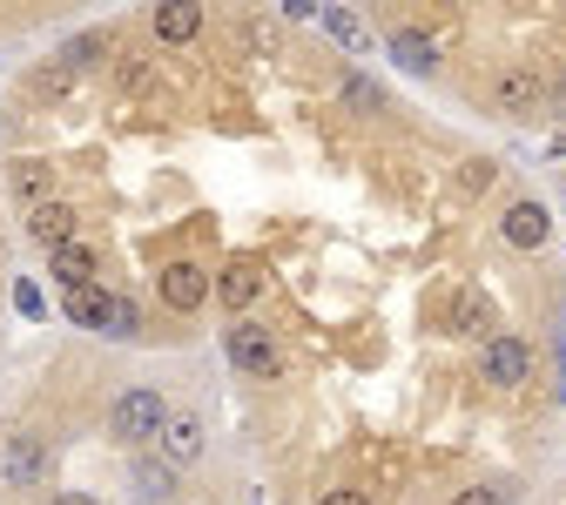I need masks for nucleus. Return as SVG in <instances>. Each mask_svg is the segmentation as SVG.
<instances>
[{
  "mask_svg": "<svg viewBox=\"0 0 566 505\" xmlns=\"http://www.w3.org/2000/svg\"><path fill=\"white\" fill-rule=\"evenodd\" d=\"M108 291H95V283H88V291H75V297H67L61 311H67V324H82V330H108Z\"/></svg>",
  "mask_w": 566,
  "mask_h": 505,
  "instance_id": "12",
  "label": "nucleus"
},
{
  "mask_svg": "<svg viewBox=\"0 0 566 505\" xmlns=\"http://www.w3.org/2000/svg\"><path fill=\"white\" fill-rule=\"evenodd\" d=\"M156 297H163L169 311H182V317L202 311V304H209V270H202V263H169V270L156 276Z\"/></svg>",
  "mask_w": 566,
  "mask_h": 505,
  "instance_id": "4",
  "label": "nucleus"
},
{
  "mask_svg": "<svg viewBox=\"0 0 566 505\" xmlns=\"http://www.w3.org/2000/svg\"><path fill=\"white\" fill-rule=\"evenodd\" d=\"M452 324L472 330V337H485V330H492V304H485V297H465V304L452 311Z\"/></svg>",
  "mask_w": 566,
  "mask_h": 505,
  "instance_id": "16",
  "label": "nucleus"
},
{
  "mask_svg": "<svg viewBox=\"0 0 566 505\" xmlns=\"http://www.w3.org/2000/svg\"><path fill=\"white\" fill-rule=\"evenodd\" d=\"M553 102H559V115H566V88H559V95H553Z\"/></svg>",
  "mask_w": 566,
  "mask_h": 505,
  "instance_id": "25",
  "label": "nucleus"
},
{
  "mask_svg": "<svg viewBox=\"0 0 566 505\" xmlns=\"http://www.w3.org/2000/svg\"><path fill=\"white\" fill-rule=\"evenodd\" d=\"M54 505H102V498H88V492H54Z\"/></svg>",
  "mask_w": 566,
  "mask_h": 505,
  "instance_id": "23",
  "label": "nucleus"
},
{
  "mask_svg": "<svg viewBox=\"0 0 566 505\" xmlns=\"http://www.w3.org/2000/svg\"><path fill=\"white\" fill-rule=\"evenodd\" d=\"M324 505H365V492H331Z\"/></svg>",
  "mask_w": 566,
  "mask_h": 505,
  "instance_id": "24",
  "label": "nucleus"
},
{
  "mask_svg": "<svg viewBox=\"0 0 566 505\" xmlns=\"http://www.w3.org/2000/svg\"><path fill=\"white\" fill-rule=\"evenodd\" d=\"M149 21H156V34H163L169 48H182V41H196V28H202V8H189V0H163V8H156Z\"/></svg>",
  "mask_w": 566,
  "mask_h": 505,
  "instance_id": "9",
  "label": "nucleus"
},
{
  "mask_svg": "<svg viewBox=\"0 0 566 505\" xmlns=\"http://www.w3.org/2000/svg\"><path fill=\"white\" fill-rule=\"evenodd\" d=\"M108 337H135V297H115L108 304Z\"/></svg>",
  "mask_w": 566,
  "mask_h": 505,
  "instance_id": "18",
  "label": "nucleus"
},
{
  "mask_svg": "<svg viewBox=\"0 0 566 505\" xmlns=\"http://www.w3.org/2000/svg\"><path fill=\"white\" fill-rule=\"evenodd\" d=\"M391 61H398V67H411V75H432V67H439L432 41H424L418 28H411V34H391Z\"/></svg>",
  "mask_w": 566,
  "mask_h": 505,
  "instance_id": "14",
  "label": "nucleus"
},
{
  "mask_svg": "<svg viewBox=\"0 0 566 505\" xmlns=\"http://www.w3.org/2000/svg\"><path fill=\"white\" fill-rule=\"evenodd\" d=\"M14 304H21L28 317H41V291H34V283H14Z\"/></svg>",
  "mask_w": 566,
  "mask_h": 505,
  "instance_id": "21",
  "label": "nucleus"
},
{
  "mask_svg": "<svg viewBox=\"0 0 566 505\" xmlns=\"http://www.w3.org/2000/svg\"><path fill=\"white\" fill-rule=\"evenodd\" d=\"M452 505H506V485H465Z\"/></svg>",
  "mask_w": 566,
  "mask_h": 505,
  "instance_id": "19",
  "label": "nucleus"
},
{
  "mask_svg": "<svg viewBox=\"0 0 566 505\" xmlns=\"http://www.w3.org/2000/svg\"><path fill=\"white\" fill-rule=\"evenodd\" d=\"M223 350H230V365L237 371H250V378H276L283 371V350H276V337L263 330V324H230V337H223Z\"/></svg>",
  "mask_w": 566,
  "mask_h": 505,
  "instance_id": "2",
  "label": "nucleus"
},
{
  "mask_svg": "<svg viewBox=\"0 0 566 505\" xmlns=\"http://www.w3.org/2000/svg\"><path fill=\"white\" fill-rule=\"evenodd\" d=\"M41 472H48L41 439H8V485H34Z\"/></svg>",
  "mask_w": 566,
  "mask_h": 505,
  "instance_id": "11",
  "label": "nucleus"
},
{
  "mask_svg": "<svg viewBox=\"0 0 566 505\" xmlns=\"http://www.w3.org/2000/svg\"><path fill=\"white\" fill-rule=\"evenodd\" d=\"M500 108H513V115L539 108V82H533V75H506V82H500Z\"/></svg>",
  "mask_w": 566,
  "mask_h": 505,
  "instance_id": "15",
  "label": "nucleus"
},
{
  "mask_svg": "<svg viewBox=\"0 0 566 505\" xmlns=\"http://www.w3.org/2000/svg\"><path fill=\"white\" fill-rule=\"evenodd\" d=\"M546 230H553V223H546V209H539V202H513V209L500 215V236H506L513 250H539Z\"/></svg>",
  "mask_w": 566,
  "mask_h": 505,
  "instance_id": "8",
  "label": "nucleus"
},
{
  "mask_svg": "<svg viewBox=\"0 0 566 505\" xmlns=\"http://www.w3.org/2000/svg\"><path fill=\"white\" fill-rule=\"evenodd\" d=\"M479 371L500 385V391H520V385L533 378V344H526V337H485Z\"/></svg>",
  "mask_w": 566,
  "mask_h": 505,
  "instance_id": "3",
  "label": "nucleus"
},
{
  "mask_svg": "<svg viewBox=\"0 0 566 505\" xmlns=\"http://www.w3.org/2000/svg\"><path fill=\"white\" fill-rule=\"evenodd\" d=\"M344 95H350V102H365V108H378V88H371L365 75H350V88H344Z\"/></svg>",
  "mask_w": 566,
  "mask_h": 505,
  "instance_id": "20",
  "label": "nucleus"
},
{
  "mask_svg": "<svg viewBox=\"0 0 566 505\" xmlns=\"http://www.w3.org/2000/svg\"><path fill=\"white\" fill-rule=\"evenodd\" d=\"M324 21H331V34H337V41H358V21H350V14H324Z\"/></svg>",
  "mask_w": 566,
  "mask_h": 505,
  "instance_id": "22",
  "label": "nucleus"
},
{
  "mask_svg": "<svg viewBox=\"0 0 566 505\" xmlns=\"http://www.w3.org/2000/svg\"><path fill=\"white\" fill-rule=\"evenodd\" d=\"M128 485H135V498H142V505H156V498H169V492H176V472H169L163 459H135V465H128Z\"/></svg>",
  "mask_w": 566,
  "mask_h": 505,
  "instance_id": "10",
  "label": "nucleus"
},
{
  "mask_svg": "<svg viewBox=\"0 0 566 505\" xmlns=\"http://www.w3.org/2000/svg\"><path fill=\"white\" fill-rule=\"evenodd\" d=\"M156 439H163V465L169 472H182V465L202 459V424H196V411H169Z\"/></svg>",
  "mask_w": 566,
  "mask_h": 505,
  "instance_id": "6",
  "label": "nucleus"
},
{
  "mask_svg": "<svg viewBox=\"0 0 566 505\" xmlns=\"http://www.w3.org/2000/svg\"><path fill=\"white\" fill-rule=\"evenodd\" d=\"M28 236L54 256V250H67L75 243V209L67 202H41V209H28Z\"/></svg>",
  "mask_w": 566,
  "mask_h": 505,
  "instance_id": "7",
  "label": "nucleus"
},
{
  "mask_svg": "<svg viewBox=\"0 0 566 505\" xmlns=\"http://www.w3.org/2000/svg\"><path fill=\"white\" fill-rule=\"evenodd\" d=\"M256 291H263V270H256L250 256H230L217 276H209V297L230 304V311H250V304H256Z\"/></svg>",
  "mask_w": 566,
  "mask_h": 505,
  "instance_id": "5",
  "label": "nucleus"
},
{
  "mask_svg": "<svg viewBox=\"0 0 566 505\" xmlns=\"http://www.w3.org/2000/svg\"><path fill=\"white\" fill-rule=\"evenodd\" d=\"M14 182H21V196H28L34 209L48 202V169H41V162H14Z\"/></svg>",
  "mask_w": 566,
  "mask_h": 505,
  "instance_id": "17",
  "label": "nucleus"
},
{
  "mask_svg": "<svg viewBox=\"0 0 566 505\" xmlns=\"http://www.w3.org/2000/svg\"><path fill=\"white\" fill-rule=\"evenodd\" d=\"M54 276L67 283V291H88V283H95V250H88V243L54 250Z\"/></svg>",
  "mask_w": 566,
  "mask_h": 505,
  "instance_id": "13",
  "label": "nucleus"
},
{
  "mask_svg": "<svg viewBox=\"0 0 566 505\" xmlns=\"http://www.w3.org/2000/svg\"><path fill=\"white\" fill-rule=\"evenodd\" d=\"M163 418H169V398L156 391V385H128L115 404H108V431L122 445H149L156 431H163Z\"/></svg>",
  "mask_w": 566,
  "mask_h": 505,
  "instance_id": "1",
  "label": "nucleus"
}]
</instances>
